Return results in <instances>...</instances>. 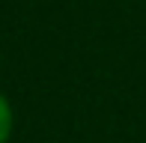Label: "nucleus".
<instances>
[{"mask_svg":"<svg viewBox=\"0 0 146 143\" xmlns=\"http://www.w3.org/2000/svg\"><path fill=\"white\" fill-rule=\"evenodd\" d=\"M9 131H12V107H9V101L0 95V143H6Z\"/></svg>","mask_w":146,"mask_h":143,"instance_id":"f257e3e1","label":"nucleus"}]
</instances>
